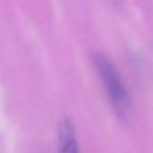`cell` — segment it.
Listing matches in <instances>:
<instances>
[{"mask_svg":"<svg viewBox=\"0 0 153 153\" xmlns=\"http://www.w3.org/2000/svg\"><path fill=\"white\" fill-rule=\"evenodd\" d=\"M59 153H80L74 123L65 119L59 125Z\"/></svg>","mask_w":153,"mask_h":153,"instance_id":"2","label":"cell"},{"mask_svg":"<svg viewBox=\"0 0 153 153\" xmlns=\"http://www.w3.org/2000/svg\"><path fill=\"white\" fill-rule=\"evenodd\" d=\"M93 65L107 92V96L111 101L114 111L117 113L119 117H125L129 110V93L116 66L107 56L101 53L93 54Z\"/></svg>","mask_w":153,"mask_h":153,"instance_id":"1","label":"cell"}]
</instances>
